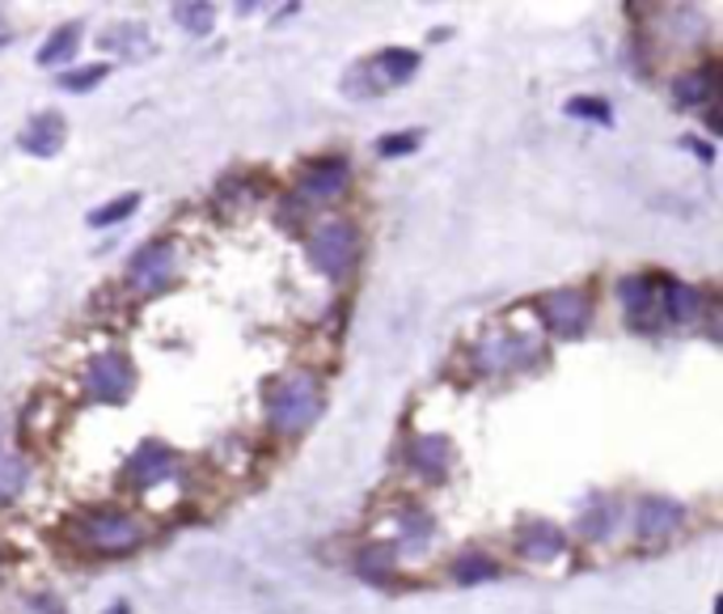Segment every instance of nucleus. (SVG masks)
Here are the masks:
<instances>
[{"label":"nucleus","mask_w":723,"mask_h":614,"mask_svg":"<svg viewBox=\"0 0 723 614\" xmlns=\"http://www.w3.org/2000/svg\"><path fill=\"white\" fill-rule=\"evenodd\" d=\"M321 412V377L309 369L284 373L267 394V424L280 437H300Z\"/></svg>","instance_id":"obj_1"},{"label":"nucleus","mask_w":723,"mask_h":614,"mask_svg":"<svg viewBox=\"0 0 723 614\" xmlns=\"http://www.w3.org/2000/svg\"><path fill=\"white\" fill-rule=\"evenodd\" d=\"M73 538L89 556H132L149 538V526L123 508H89L85 517L73 522Z\"/></svg>","instance_id":"obj_2"},{"label":"nucleus","mask_w":723,"mask_h":614,"mask_svg":"<svg viewBox=\"0 0 723 614\" xmlns=\"http://www.w3.org/2000/svg\"><path fill=\"white\" fill-rule=\"evenodd\" d=\"M355 251H360V233L343 217H330L309 233V259L321 276L339 279L355 263Z\"/></svg>","instance_id":"obj_3"},{"label":"nucleus","mask_w":723,"mask_h":614,"mask_svg":"<svg viewBox=\"0 0 723 614\" xmlns=\"http://www.w3.org/2000/svg\"><path fill=\"white\" fill-rule=\"evenodd\" d=\"M135 391V364L128 352H98L85 364V394L94 403H128Z\"/></svg>","instance_id":"obj_4"},{"label":"nucleus","mask_w":723,"mask_h":614,"mask_svg":"<svg viewBox=\"0 0 723 614\" xmlns=\"http://www.w3.org/2000/svg\"><path fill=\"white\" fill-rule=\"evenodd\" d=\"M541 322L562 339H576L589 331V318H592V297L584 288H555V293H546L541 301Z\"/></svg>","instance_id":"obj_5"},{"label":"nucleus","mask_w":723,"mask_h":614,"mask_svg":"<svg viewBox=\"0 0 723 614\" xmlns=\"http://www.w3.org/2000/svg\"><path fill=\"white\" fill-rule=\"evenodd\" d=\"M351 187V162L348 157H318L300 169L296 178V196L300 204H326V199H339Z\"/></svg>","instance_id":"obj_6"},{"label":"nucleus","mask_w":723,"mask_h":614,"mask_svg":"<svg viewBox=\"0 0 723 614\" xmlns=\"http://www.w3.org/2000/svg\"><path fill=\"white\" fill-rule=\"evenodd\" d=\"M174 267H178V246L174 242H153L132 259L128 267V288L132 293H161L169 279H174Z\"/></svg>","instance_id":"obj_7"},{"label":"nucleus","mask_w":723,"mask_h":614,"mask_svg":"<svg viewBox=\"0 0 723 614\" xmlns=\"http://www.w3.org/2000/svg\"><path fill=\"white\" fill-rule=\"evenodd\" d=\"M537 357V343L521 336H486L474 348V364H479V373H508V369H521V364H529Z\"/></svg>","instance_id":"obj_8"},{"label":"nucleus","mask_w":723,"mask_h":614,"mask_svg":"<svg viewBox=\"0 0 723 614\" xmlns=\"http://www.w3.org/2000/svg\"><path fill=\"white\" fill-rule=\"evenodd\" d=\"M686 526V508L669 496H643L639 508H635V530H639L643 542H660V538H669Z\"/></svg>","instance_id":"obj_9"},{"label":"nucleus","mask_w":723,"mask_h":614,"mask_svg":"<svg viewBox=\"0 0 723 614\" xmlns=\"http://www.w3.org/2000/svg\"><path fill=\"white\" fill-rule=\"evenodd\" d=\"M178 471V458H174V449L157 446V441H149V446H140L128 458V483L140 487V492H149V487H157L165 479Z\"/></svg>","instance_id":"obj_10"},{"label":"nucleus","mask_w":723,"mask_h":614,"mask_svg":"<svg viewBox=\"0 0 723 614\" xmlns=\"http://www.w3.org/2000/svg\"><path fill=\"white\" fill-rule=\"evenodd\" d=\"M410 467L419 471V479H431V483L449 475V467H453V446H449V437H440V432L415 437V441H410Z\"/></svg>","instance_id":"obj_11"},{"label":"nucleus","mask_w":723,"mask_h":614,"mask_svg":"<svg viewBox=\"0 0 723 614\" xmlns=\"http://www.w3.org/2000/svg\"><path fill=\"white\" fill-rule=\"evenodd\" d=\"M64 140H68V123H64V114H34L26 123V132H22V149H26L30 157H55L59 149H64Z\"/></svg>","instance_id":"obj_12"},{"label":"nucleus","mask_w":723,"mask_h":614,"mask_svg":"<svg viewBox=\"0 0 723 614\" xmlns=\"http://www.w3.org/2000/svg\"><path fill=\"white\" fill-rule=\"evenodd\" d=\"M562 547H567V538H562V530L559 526H550V522H529V526H521V534H516V551L525 559H537V563L559 559Z\"/></svg>","instance_id":"obj_13"},{"label":"nucleus","mask_w":723,"mask_h":614,"mask_svg":"<svg viewBox=\"0 0 723 614\" xmlns=\"http://www.w3.org/2000/svg\"><path fill=\"white\" fill-rule=\"evenodd\" d=\"M415 68H419V52H406V47H390V52H381V56L369 64V73L376 77V85H402L415 77Z\"/></svg>","instance_id":"obj_14"},{"label":"nucleus","mask_w":723,"mask_h":614,"mask_svg":"<svg viewBox=\"0 0 723 614\" xmlns=\"http://www.w3.org/2000/svg\"><path fill=\"white\" fill-rule=\"evenodd\" d=\"M665 314L669 322H698V309H702V297H698L694 284H681V279H665Z\"/></svg>","instance_id":"obj_15"},{"label":"nucleus","mask_w":723,"mask_h":614,"mask_svg":"<svg viewBox=\"0 0 723 614\" xmlns=\"http://www.w3.org/2000/svg\"><path fill=\"white\" fill-rule=\"evenodd\" d=\"M711 94H715V68H711V64H706V68H698V73L677 77V85H672L677 107H706V102H711Z\"/></svg>","instance_id":"obj_16"},{"label":"nucleus","mask_w":723,"mask_h":614,"mask_svg":"<svg viewBox=\"0 0 723 614\" xmlns=\"http://www.w3.org/2000/svg\"><path fill=\"white\" fill-rule=\"evenodd\" d=\"M617 301L631 318H647V309L656 306V276H626L617 284Z\"/></svg>","instance_id":"obj_17"},{"label":"nucleus","mask_w":723,"mask_h":614,"mask_svg":"<svg viewBox=\"0 0 723 614\" xmlns=\"http://www.w3.org/2000/svg\"><path fill=\"white\" fill-rule=\"evenodd\" d=\"M80 52V26L77 22H64V26H55L47 34V43L39 47V64L47 68V64H68V59Z\"/></svg>","instance_id":"obj_18"},{"label":"nucleus","mask_w":723,"mask_h":614,"mask_svg":"<svg viewBox=\"0 0 723 614\" xmlns=\"http://www.w3.org/2000/svg\"><path fill=\"white\" fill-rule=\"evenodd\" d=\"M355 572L364 577V581H373V585H385V581H394V572H398V559H394V547H364L360 559H355Z\"/></svg>","instance_id":"obj_19"},{"label":"nucleus","mask_w":723,"mask_h":614,"mask_svg":"<svg viewBox=\"0 0 723 614\" xmlns=\"http://www.w3.org/2000/svg\"><path fill=\"white\" fill-rule=\"evenodd\" d=\"M617 526V504L614 501H592L589 513L580 517V534L592 538V542H601V538H610Z\"/></svg>","instance_id":"obj_20"},{"label":"nucleus","mask_w":723,"mask_h":614,"mask_svg":"<svg viewBox=\"0 0 723 614\" xmlns=\"http://www.w3.org/2000/svg\"><path fill=\"white\" fill-rule=\"evenodd\" d=\"M491 577H500V563L491 556H461V559H453V581L457 585H482V581H491Z\"/></svg>","instance_id":"obj_21"},{"label":"nucleus","mask_w":723,"mask_h":614,"mask_svg":"<svg viewBox=\"0 0 723 614\" xmlns=\"http://www.w3.org/2000/svg\"><path fill=\"white\" fill-rule=\"evenodd\" d=\"M135 208H140V196L128 191V196H119V199H110V204H102V208H94V212H89V224H94V229H110V224L128 221Z\"/></svg>","instance_id":"obj_22"},{"label":"nucleus","mask_w":723,"mask_h":614,"mask_svg":"<svg viewBox=\"0 0 723 614\" xmlns=\"http://www.w3.org/2000/svg\"><path fill=\"white\" fill-rule=\"evenodd\" d=\"M102 47H114V52H149V30L128 22V26H114L102 34Z\"/></svg>","instance_id":"obj_23"},{"label":"nucleus","mask_w":723,"mask_h":614,"mask_svg":"<svg viewBox=\"0 0 723 614\" xmlns=\"http://www.w3.org/2000/svg\"><path fill=\"white\" fill-rule=\"evenodd\" d=\"M174 18H178V26L190 30V34H208V30L216 26V9L212 4H199V0L178 4V9H174Z\"/></svg>","instance_id":"obj_24"},{"label":"nucleus","mask_w":723,"mask_h":614,"mask_svg":"<svg viewBox=\"0 0 723 614\" xmlns=\"http://www.w3.org/2000/svg\"><path fill=\"white\" fill-rule=\"evenodd\" d=\"M107 64H85V68H77V73H64L59 77V85L68 89V94H85V89H94L98 81H107Z\"/></svg>","instance_id":"obj_25"},{"label":"nucleus","mask_w":723,"mask_h":614,"mask_svg":"<svg viewBox=\"0 0 723 614\" xmlns=\"http://www.w3.org/2000/svg\"><path fill=\"white\" fill-rule=\"evenodd\" d=\"M567 114H576V119H592V123H610V119H614V111H610L605 98H571V102H567Z\"/></svg>","instance_id":"obj_26"},{"label":"nucleus","mask_w":723,"mask_h":614,"mask_svg":"<svg viewBox=\"0 0 723 614\" xmlns=\"http://www.w3.org/2000/svg\"><path fill=\"white\" fill-rule=\"evenodd\" d=\"M419 132H394V136H381L376 140V153L381 157H406V153H415L419 149Z\"/></svg>","instance_id":"obj_27"},{"label":"nucleus","mask_w":723,"mask_h":614,"mask_svg":"<svg viewBox=\"0 0 723 614\" xmlns=\"http://www.w3.org/2000/svg\"><path fill=\"white\" fill-rule=\"evenodd\" d=\"M22 479H26L22 458H0V496H18Z\"/></svg>","instance_id":"obj_28"},{"label":"nucleus","mask_w":723,"mask_h":614,"mask_svg":"<svg viewBox=\"0 0 723 614\" xmlns=\"http://www.w3.org/2000/svg\"><path fill=\"white\" fill-rule=\"evenodd\" d=\"M402 534H406L410 542H428V538H431V517H428V513H419V508L402 513Z\"/></svg>","instance_id":"obj_29"},{"label":"nucleus","mask_w":723,"mask_h":614,"mask_svg":"<svg viewBox=\"0 0 723 614\" xmlns=\"http://www.w3.org/2000/svg\"><path fill=\"white\" fill-rule=\"evenodd\" d=\"M686 144H694V153L702 157V162H711L715 153H711V144H702V140H686Z\"/></svg>","instance_id":"obj_30"},{"label":"nucleus","mask_w":723,"mask_h":614,"mask_svg":"<svg viewBox=\"0 0 723 614\" xmlns=\"http://www.w3.org/2000/svg\"><path fill=\"white\" fill-rule=\"evenodd\" d=\"M9 39H13V30L4 26V22H0V43H9Z\"/></svg>","instance_id":"obj_31"},{"label":"nucleus","mask_w":723,"mask_h":614,"mask_svg":"<svg viewBox=\"0 0 723 614\" xmlns=\"http://www.w3.org/2000/svg\"><path fill=\"white\" fill-rule=\"evenodd\" d=\"M9 559H13V551H9L4 542H0V563H9Z\"/></svg>","instance_id":"obj_32"}]
</instances>
